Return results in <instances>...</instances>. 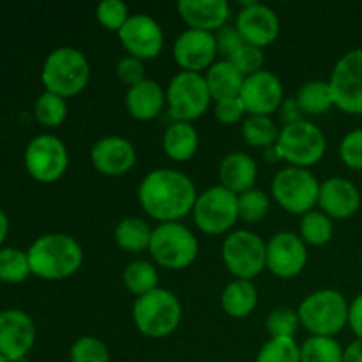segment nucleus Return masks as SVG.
I'll list each match as a JSON object with an SVG mask.
<instances>
[{
	"label": "nucleus",
	"mask_w": 362,
	"mask_h": 362,
	"mask_svg": "<svg viewBox=\"0 0 362 362\" xmlns=\"http://www.w3.org/2000/svg\"><path fill=\"white\" fill-rule=\"evenodd\" d=\"M197 186L184 172L156 168L144 177L138 187V204L145 214L159 223H175L193 212Z\"/></svg>",
	"instance_id": "obj_1"
},
{
	"label": "nucleus",
	"mask_w": 362,
	"mask_h": 362,
	"mask_svg": "<svg viewBox=\"0 0 362 362\" xmlns=\"http://www.w3.org/2000/svg\"><path fill=\"white\" fill-rule=\"evenodd\" d=\"M32 274L48 281H60L76 274L83 265V247L67 233H46L27 251Z\"/></svg>",
	"instance_id": "obj_2"
},
{
	"label": "nucleus",
	"mask_w": 362,
	"mask_h": 362,
	"mask_svg": "<svg viewBox=\"0 0 362 362\" xmlns=\"http://www.w3.org/2000/svg\"><path fill=\"white\" fill-rule=\"evenodd\" d=\"M41 80L46 92L69 99L87 88L90 80V64L81 49L60 46L46 57Z\"/></svg>",
	"instance_id": "obj_3"
},
{
	"label": "nucleus",
	"mask_w": 362,
	"mask_h": 362,
	"mask_svg": "<svg viewBox=\"0 0 362 362\" xmlns=\"http://www.w3.org/2000/svg\"><path fill=\"white\" fill-rule=\"evenodd\" d=\"M182 322V304L166 288H156L136 297L133 304V324L144 336L152 339L168 338Z\"/></svg>",
	"instance_id": "obj_4"
},
{
	"label": "nucleus",
	"mask_w": 362,
	"mask_h": 362,
	"mask_svg": "<svg viewBox=\"0 0 362 362\" xmlns=\"http://www.w3.org/2000/svg\"><path fill=\"white\" fill-rule=\"evenodd\" d=\"M349 308L345 296L338 290H317L304 297L297 308L300 327L310 336L336 338L349 325Z\"/></svg>",
	"instance_id": "obj_5"
},
{
	"label": "nucleus",
	"mask_w": 362,
	"mask_h": 362,
	"mask_svg": "<svg viewBox=\"0 0 362 362\" xmlns=\"http://www.w3.org/2000/svg\"><path fill=\"white\" fill-rule=\"evenodd\" d=\"M200 244L197 235L182 225L175 223H159L154 226L151 239V253L156 265L168 271H182L197 262Z\"/></svg>",
	"instance_id": "obj_6"
},
{
	"label": "nucleus",
	"mask_w": 362,
	"mask_h": 362,
	"mask_svg": "<svg viewBox=\"0 0 362 362\" xmlns=\"http://www.w3.org/2000/svg\"><path fill=\"white\" fill-rule=\"evenodd\" d=\"M320 180L310 168L285 166L271 182V197L290 214L304 216L318 205Z\"/></svg>",
	"instance_id": "obj_7"
},
{
	"label": "nucleus",
	"mask_w": 362,
	"mask_h": 362,
	"mask_svg": "<svg viewBox=\"0 0 362 362\" xmlns=\"http://www.w3.org/2000/svg\"><path fill=\"white\" fill-rule=\"evenodd\" d=\"M279 159L297 168H311L324 159L327 151L325 134L310 120L283 126L276 141Z\"/></svg>",
	"instance_id": "obj_8"
},
{
	"label": "nucleus",
	"mask_w": 362,
	"mask_h": 362,
	"mask_svg": "<svg viewBox=\"0 0 362 362\" xmlns=\"http://www.w3.org/2000/svg\"><path fill=\"white\" fill-rule=\"evenodd\" d=\"M221 257L233 278L253 281L267 269V243L251 230H233L223 240Z\"/></svg>",
	"instance_id": "obj_9"
},
{
	"label": "nucleus",
	"mask_w": 362,
	"mask_h": 362,
	"mask_svg": "<svg viewBox=\"0 0 362 362\" xmlns=\"http://www.w3.org/2000/svg\"><path fill=\"white\" fill-rule=\"evenodd\" d=\"M211 92L204 73L179 71L166 87V106L172 120L193 122L204 117L211 106Z\"/></svg>",
	"instance_id": "obj_10"
},
{
	"label": "nucleus",
	"mask_w": 362,
	"mask_h": 362,
	"mask_svg": "<svg viewBox=\"0 0 362 362\" xmlns=\"http://www.w3.org/2000/svg\"><path fill=\"white\" fill-rule=\"evenodd\" d=\"M191 214L198 230L207 235L233 232V226L239 221V194L216 184L198 193Z\"/></svg>",
	"instance_id": "obj_11"
},
{
	"label": "nucleus",
	"mask_w": 362,
	"mask_h": 362,
	"mask_svg": "<svg viewBox=\"0 0 362 362\" xmlns=\"http://www.w3.org/2000/svg\"><path fill=\"white\" fill-rule=\"evenodd\" d=\"M327 81L336 108L350 115H362V48L346 52L336 62Z\"/></svg>",
	"instance_id": "obj_12"
},
{
	"label": "nucleus",
	"mask_w": 362,
	"mask_h": 362,
	"mask_svg": "<svg viewBox=\"0 0 362 362\" xmlns=\"http://www.w3.org/2000/svg\"><path fill=\"white\" fill-rule=\"evenodd\" d=\"M25 166L35 180L52 184L66 173L69 166V151L55 134H39L27 145Z\"/></svg>",
	"instance_id": "obj_13"
},
{
	"label": "nucleus",
	"mask_w": 362,
	"mask_h": 362,
	"mask_svg": "<svg viewBox=\"0 0 362 362\" xmlns=\"http://www.w3.org/2000/svg\"><path fill=\"white\" fill-rule=\"evenodd\" d=\"M119 41L127 55L140 60H151L159 57L165 46V34L158 20L145 13L131 14L119 30Z\"/></svg>",
	"instance_id": "obj_14"
},
{
	"label": "nucleus",
	"mask_w": 362,
	"mask_h": 362,
	"mask_svg": "<svg viewBox=\"0 0 362 362\" xmlns=\"http://www.w3.org/2000/svg\"><path fill=\"white\" fill-rule=\"evenodd\" d=\"M308 246L293 232H278L267 240V269L281 279L299 276L308 265Z\"/></svg>",
	"instance_id": "obj_15"
},
{
	"label": "nucleus",
	"mask_w": 362,
	"mask_h": 362,
	"mask_svg": "<svg viewBox=\"0 0 362 362\" xmlns=\"http://www.w3.org/2000/svg\"><path fill=\"white\" fill-rule=\"evenodd\" d=\"M239 98L247 115L271 117L281 108L285 101V90L278 74L262 69L244 80Z\"/></svg>",
	"instance_id": "obj_16"
},
{
	"label": "nucleus",
	"mask_w": 362,
	"mask_h": 362,
	"mask_svg": "<svg viewBox=\"0 0 362 362\" xmlns=\"http://www.w3.org/2000/svg\"><path fill=\"white\" fill-rule=\"evenodd\" d=\"M173 59L180 71L202 73L207 71L218 57V46L212 32L186 28L173 42Z\"/></svg>",
	"instance_id": "obj_17"
},
{
	"label": "nucleus",
	"mask_w": 362,
	"mask_h": 362,
	"mask_svg": "<svg viewBox=\"0 0 362 362\" xmlns=\"http://www.w3.org/2000/svg\"><path fill=\"white\" fill-rule=\"evenodd\" d=\"M235 27L239 28L247 45L262 49L271 46L281 32V23L276 11L260 2L244 4L237 14Z\"/></svg>",
	"instance_id": "obj_18"
},
{
	"label": "nucleus",
	"mask_w": 362,
	"mask_h": 362,
	"mask_svg": "<svg viewBox=\"0 0 362 362\" xmlns=\"http://www.w3.org/2000/svg\"><path fill=\"white\" fill-rule=\"evenodd\" d=\"M90 163L95 172L106 177L126 175L136 165V148L119 134L103 136L92 145Z\"/></svg>",
	"instance_id": "obj_19"
},
{
	"label": "nucleus",
	"mask_w": 362,
	"mask_h": 362,
	"mask_svg": "<svg viewBox=\"0 0 362 362\" xmlns=\"http://www.w3.org/2000/svg\"><path fill=\"white\" fill-rule=\"evenodd\" d=\"M35 341V325L20 310L0 311V354L11 362L23 361Z\"/></svg>",
	"instance_id": "obj_20"
},
{
	"label": "nucleus",
	"mask_w": 362,
	"mask_h": 362,
	"mask_svg": "<svg viewBox=\"0 0 362 362\" xmlns=\"http://www.w3.org/2000/svg\"><path fill=\"white\" fill-rule=\"evenodd\" d=\"M361 193L352 180L345 177H329L320 182L318 209L331 219H349L359 211Z\"/></svg>",
	"instance_id": "obj_21"
},
{
	"label": "nucleus",
	"mask_w": 362,
	"mask_h": 362,
	"mask_svg": "<svg viewBox=\"0 0 362 362\" xmlns=\"http://www.w3.org/2000/svg\"><path fill=\"white\" fill-rule=\"evenodd\" d=\"M177 13L189 28L214 34L228 23L232 7L226 0H179Z\"/></svg>",
	"instance_id": "obj_22"
},
{
	"label": "nucleus",
	"mask_w": 362,
	"mask_h": 362,
	"mask_svg": "<svg viewBox=\"0 0 362 362\" xmlns=\"http://www.w3.org/2000/svg\"><path fill=\"white\" fill-rule=\"evenodd\" d=\"M126 110L134 120L148 122L159 117L166 106V88L156 80L145 78L140 83L133 85L126 92Z\"/></svg>",
	"instance_id": "obj_23"
},
{
	"label": "nucleus",
	"mask_w": 362,
	"mask_h": 362,
	"mask_svg": "<svg viewBox=\"0 0 362 362\" xmlns=\"http://www.w3.org/2000/svg\"><path fill=\"white\" fill-rule=\"evenodd\" d=\"M219 184L235 194H243L246 191L257 187L258 165L253 156L246 152H230L219 163Z\"/></svg>",
	"instance_id": "obj_24"
},
{
	"label": "nucleus",
	"mask_w": 362,
	"mask_h": 362,
	"mask_svg": "<svg viewBox=\"0 0 362 362\" xmlns=\"http://www.w3.org/2000/svg\"><path fill=\"white\" fill-rule=\"evenodd\" d=\"M163 151L172 161L186 163L193 159L198 152L200 136L193 122H177L172 120L163 133Z\"/></svg>",
	"instance_id": "obj_25"
},
{
	"label": "nucleus",
	"mask_w": 362,
	"mask_h": 362,
	"mask_svg": "<svg viewBox=\"0 0 362 362\" xmlns=\"http://www.w3.org/2000/svg\"><path fill=\"white\" fill-rule=\"evenodd\" d=\"M212 101L228 98H239L246 76L230 60L223 59L212 64L204 73Z\"/></svg>",
	"instance_id": "obj_26"
},
{
	"label": "nucleus",
	"mask_w": 362,
	"mask_h": 362,
	"mask_svg": "<svg viewBox=\"0 0 362 362\" xmlns=\"http://www.w3.org/2000/svg\"><path fill=\"white\" fill-rule=\"evenodd\" d=\"M258 304V290L253 281L233 279L225 286L221 293V306L228 317L247 318Z\"/></svg>",
	"instance_id": "obj_27"
},
{
	"label": "nucleus",
	"mask_w": 362,
	"mask_h": 362,
	"mask_svg": "<svg viewBox=\"0 0 362 362\" xmlns=\"http://www.w3.org/2000/svg\"><path fill=\"white\" fill-rule=\"evenodd\" d=\"M152 232H154V226H151L148 221L136 216H127L117 223L113 237L120 250L127 253H141L151 247Z\"/></svg>",
	"instance_id": "obj_28"
},
{
	"label": "nucleus",
	"mask_w": 362,
	"mask_h": 362,
	"mask_svg": "<svg viewBox=\"0 0 362 362\" xmlns=\"http://www.w3.org/2000/svg\"><path fill=\"white\" fill-rule=\"evenodd\" d=\"M296 99L303 108L304 115H322L334 108L331 85L324 80L304 81L297 90Z\"/></svg>",
	"instance_id": "obj_29"
},
{
	"label": "nucleus",
	"mask_w": 362,
	"mask_h": 362,
	"mask_svg": "<svg viewBox=\"0 0 362 362\" xmlns=\"http://www.w3.org/2000/svg\"><path fill=\"white\" fill-rule=\"evenodd\" d=\"M122 283L127 292L136 297H141L145 293L152 292V290L159 288V274L156 264L148 260H141V258L129 262L124 267Z\"/></svg>",
	"instance_id": "obj_30"
},
{
	"label": "nucleus",
	"mask_w": 362,
	"mask_h": 362,
	"mask_svg": "<svg viewBox=\"0 0 362 362\" xmlns=\"http://www.w3.org/2000/svg\"><path fill=\"white\" fill-rule=\"evenodd\" d=\"M279 127L272 120V117L265 115H247L240 126V134L244 141L251 147L269 148L274 147L279 138Z\"/></svg>",
	"instance_id": "obj_31"
},
{
	"label": "nucleus",
	"mask_w": 362,
	"mask_h": 362,
	"mask_svg": "<svg viewBox=\"0 0 362 362\" xmlns=\"http://www.w3.org/2000/svg\"><path fill=\"white\" fill-rule=\"evenodd\" d=\"M299 232L300 239L306 243V246L320 247L331 243L332 235H334V225H332V219L324 214L320 209H313L300 216Z\"/></svg>",
	"instance_id": "obj_32"
},
{
	"label": "nucleus",
	"mask_w": 362,
	"mask_h": 362,
	"mask_svg": "<svg viewBox=\"0 0 362 362\" xmlns=\"http://www.w3.org/2000/svg\"><path fill=\"white\" fill-rule=\"evenodd\" d=\"M345 349L336 338L310 336L300 345V362H343Z\"/></svg>",
	"instance_id": "obj_33"
},
{
	"label": "nucleus",
	"mask_w": 362,
	"mask_h": 362,
	"mask_svg": "<svg viewBox=\"0 0 362 362\" xmlns=\"http://www.w3.org/2000/svg\"><path fill=\"white\" fill-rule=\"evenodd\" d=\"M32 274L28 255L16 247L0 250V281L21 283Z\"/></svg>",
	"instance_id": "obj_34"
},
{
	"label": "nucleus",
	"mask_w": 362,
	"mask_h": 362,
	"mask_svg": "<svg viewBox=\"0 0 362 362\" xmlns=\"http://www.w3.org/2000/svg\"><path fill=\"white\" fill-rule=\"evenodd\" d=\"M67 99L60 98V95L52 94V92H42L37 98L34 105V115L42 126L57 127L67 119Z\"/></svg>",
	"instance_id": "obj_35"
},
{
	"label": "nucleus",
	"mask_w": 362,
	"mask_h": 362,
	"mask_svg": "<svg viewBox=\"0 0 362 362\" xmlns=\"http://www.w3.org/2000/svg\"><path fill=\"white\" fill-rule=\"evenodd\" d=\"M299 327V313L293 308H274L265 318V331L271 338H296Z\"/></svg>",
	"instance_id": "obj_36"
},
{
	"label": "nucleus",
	"mask_w": 362,
	"mask_h": 362,
	"mask_svg": "<svg viewBox=\"0 0 362 362\" xmlns=\"http://www.w3.org/2000/svg\"><path fill=\"white\" fill-rule=\"evenodd\" d=\"M255 362H300V346L296 338H271L258 350Z\"/></svg>",
	"instance_id": "obj_37"
},
{
	"label": "nucleus",
	"mask_w": 362,
	"mask_h": 362,
	"mask_svg": "<svg viewBox=\"0 0 362 362\" xmlns=\"http://www.w3.org/2000/svg\"><path fill=\"white\" fill-rule=\"evenodd\" d=\"M271 198L265 191L253 187L246 193L239 194V219L246 223H258L269 214Z\"/></svg>",
	"instance_id": "obj_38"
},
{
	"label": "nucleus",
	"mask_w": 362,
	"mask_h": 362,
	"mask_svg": "<svg viewBox=\"0 0 362 362\" xmlns=\"http://www.w3.org/2000/svg\"><path fill=\"white\" fill-rule=\"evenodd\" d=\"M71 362H110V350L98 336H81L71 345Z\"/></svg>",
	"instance_id": "obj_39"
},
{
	"label": "nucleus",
	"mask_w": 362,
	"mask_h": 362,
	"mask_svg": "<svg viewBox=\"0 0 362 362\" xmlns=\"http://www.w3.org/2000/svg\"><path fill=\"white\" fill-rule=\"evenodd\" d=\"M129 7L122 0H103L95 7V18L110 32L119 34L120 28L129 20Z\"/></svg>",
	"instance_id": "obj_40"
},
{
	"label": "nucleus",
	"mask_w": 362,
	"mask_h": 362,
	"mask_svg": "<svg viewBox=\"0 0 362 362\" xmlns=\"http://www.w3.org/2000/svg\"><path fill=\"white\" fill-rule=\"evenodd\" d=\"M230 62L244 74V76H251V74L258 73V71L264 69V62H265V57H264V49L257 48L253 45H247L244 42L235 53H233L230 59Z\"/></svg>",
	"instance_id": "obj_41"
},
{
	"label": "nucleus",
	"mask_w": 362,
	"mask_h": 362,
	"mask_svg": "<svg viewBox=\"0 0 362 362\" xmlns=\"http://www.w3.org/2000/svg\"><path fill=\"white\" fill-rule=\"evenodd\" d=\"M339 158L349 168L362 170V129H354L343 136Z\"/></svg>",
	"instance_id": "obj_42"
},
{
	"label": "nucleus",
	"mask_w": 362,
	"mask_h": 362,
	"mask_svg": "<svg viewBox=\"0 0 362 362\" xmlns=\"http://www.w3.org/2000/svg\"><path fill=\"white\" fill-rule=\"evenodd\" d=\"M214 117L218 122L225 124V126H233V124L243 122L247 117V112L240 98H228L214 101Z\"/></svg>",
	"instance_id": "obj_43"
},
{
	"label": "nucleus",
	"mask_w": 362,
	"mask_h": 362,
	"mask_svg": "<svg viewBox=\"0 0 362 362\" xmlns=\"http://www.w3.org/2000/svg\"><path fill=\"white\" fill-rule=\"evenodd\" d=\"M115 74L124 85H127V88L133 87V85L140 83L145 78V66L144 60L136 59V57L126 55L117 62L115 66Z\"/></svg>",
	"instance_id": "obj_44"
},
{
	"label": "nucleus",
	"mask_w": 362,
	"mask_h": 362,
	"mask_svg": "<svg viewBox=\"0 0 362 362\" xmlns=\"http://www.w3.org/2000/svg\"><path fill=\"white\" fill-rule=\"evenodd\" d=\"M216 37V46H218V55L225 57V59H230L240 46L244 45V39L240 35L239 28L235 25L226 23L225 27L219 28L218 32H214Z\"/></svg>",
	"instance_id": "obj_45"
},
{
	"label": "nucleus",
	"mask_w": 362,
	"mask_h": 362,
	"mask_svg": "<svg viewBox=\"0 0 362 362\" xmlns=\"http://www.w3.org/2000/svg\"><path fill=\"white\" fill-rule=\"evenodd\" d=\"M278 113H279V119H281L283 126H290V124L303 122V120H306V115H304L303 108H300L296 98H285V101H283L281 108L278 110Z\"/></svg>",
	"instance_id": "obj_46"
},
{
	"label": "nucleus",
	"mask_w": 362,
	"mask_h": 362,
	"mask_svg": "<svg viewBox=\"0 0 362 362\" xmlns=\"http://www.w3.org/2000/svg\"><path fill=\"white\" fill-rule=\"evenodd\" d=\"M349 327L352 329V332L357 336V339H362V293L350 303Z\"/></svg>",
	"instance_id": "obj_47"
},
{
	"label": "nucleus",
	"mask_w": 362,
	"mask_h": 362,
	"mask_svg": "<svg viewBox=\"0 0 362 362\" xmlns=\"http://www.w3.org/2000/svg\"><path fill=\"white\" fill-rule=\"evenodd\" d=\"M343 362H362V339H356L346 346Z\"/></svg>",
	"instance_id": "obj_48"
},
{
	"label": "nucleus",
	"mask_w": 362,
	"mask_h": 362,
	"mask_svg": "<svg viewBox=\"0 0 362 362\" xmlns=\"http://www.w3.org/2000/svg\"><path fill=\"white\" fill-rule=\"evenodd\" d=\"M7 232H9V221H7V216L6 212L0 209V244L6 240L7 237Z\"/></svg>",
	"instance_id": "obj_49"
},
{
	"label": "nucleus",
	"mask_w": 362,
	"mask_h": 362,
	"mask_svg": "<svg viewBox=\"0 0 362 362\" xmlns=\"http://www.w3.org/2000/svg\"><path fill=\"white\" fill-rule=\"evenodd\" d=\"M265 159H267V161H271V163L281 161V159H279V154H278V151H276V145H274V147H269V148H265Z\"/></svg>",
	"instance_id": "obj_50"
},
{
	"label": "nucleus",
	"mask_w": 362,
	"mask_h": 362,
	"mask_svg": "<svg viewBox=\"0 0 362 362\" xmlns=\"http://www.w3.org/2000/svg\"><path fill=\"white\" fill-rule=\"evenodd\" d=\"M0 362H11L9 359H6V357L2 356V354H0Z\"/></svg>",
	"instance_id": "obj_51"
},
{
	"label": "nucleus",
	"mask_w": 362,
	"mask_h": 362,
	"mask_svg": "<svg viewBox=\"0 0 362 362\" xmlns=\"http://www.w3.org/2000/svg\"><path fill=\"white\" fill-rule=\"evenodd\" d=\"M361 285H362V276H361Z\"/></svg>",
	"instance_id": "obj_52"
}]
</instances>
